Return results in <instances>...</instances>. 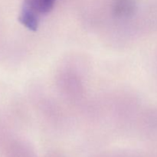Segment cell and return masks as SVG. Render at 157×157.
<instances>
[{
	"label": "cell",
	"mask_w": 157,
	"mask_h": 157,
	"mask_svg": "<svg viewBox=\"0 0 157 157\" xmlns=\"http://www.w3.org/2000/svg\"><path fill=\"white\" fill-rule=\"evenodd\" d=\"M56 0H25L23 7L38 15H44L50 12Z\"/></svg>",
	"instance_id": "cell-1"
}]
</instances>
